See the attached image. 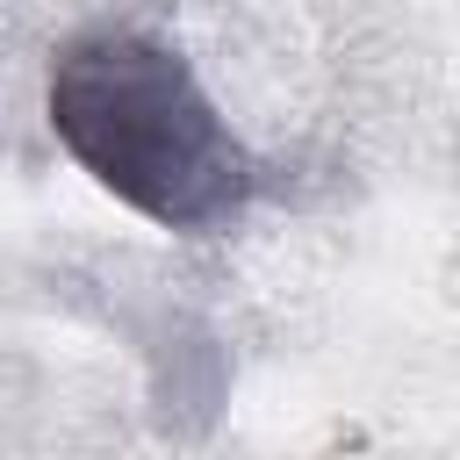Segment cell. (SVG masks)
<instances>
[{
    "label": "cell",
    "mask_w": 460,
    "mask_h": 460,
    "mask_svg": "<svg viewBox=\"0 0 460 460\" xmlns=\"http://www.w3.org/2000/svg\"><path fill=\"white\" fill-rule=\"evenodd\" d=\"M50 137L72 165L158 230L201 237L244 216L252 151L194 79L187 50L144 29H86L43 79Z\"/></svg>",
    "instance_id": "1"
}]
</instances>
